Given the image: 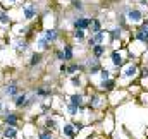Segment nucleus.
<instances>
[{"label": "nucleus", "mask_w": 148, "mask_h": 139, "mask_svg": "<svg viewBox=\"0 0 148 139\" xmlns=\"http://www.w3.org/2000/svg\"><path fill=\"white\" fill-rule=\"evenodd\" d=\"M23 14H24V19H33L35 17V14H36V5L35 3H28V5H24L23 7Z\"/></svg>", "instance_id": "nucleus-1"}, {"label": "nucleus", "mask_w": 148, "mask_h": 139, "mask_svg": "<svg viewBox=\"0 0 148 139\" xmlns=\"http://www.w3.org/2000/svg\"><path fill=\"white\" fill-rule=\"evenodd\" d=\"M3 93H5L7 96H17V93H19V86H17V82H16V81L9 82V84L5 86Z\"/></svg>", "instance_id": "nucleus-2"}, {"label": "nucleus", "mask_w": 148, "mask_h": 139, "mask_svg": "<svg viewBox=\"0 0 148 139\" xmlns=\"http://www.w3.org/2000/svg\"><path fill=\"white\" fill-rule=\"evenodd\" d=\"M141 17H143V14H141V10H136V9H131V10L127 12V19H129V21H133V22H140V21H141Z\"/></svg>", "instance_id": "nucleus-3"}, {"label": "nucleus", "mask_w": 148, "mask_h": 139, "mask_svg": "<svg viewBox=\"0 0 148 139\" xmlns=\"http://www.w3.org/2000/svg\"><path fill=\"white\" fill-rule=\"evenodd\" d=\"M103 38H105L103 31H98V33H95V35L90 38V45H91V46H95V45H102Z\"/></svg>", "instance_id": "nucleus-4"}, {"label": "nucleus", "mask_w": 148, "mask_h": 139, "mask_svg": "<svg viewBox=\"0 0 148 139\" xmlns=\"http://www.w3.org/2000/svg\"><path fill=\"white\" fill-rule=\"evenodd\" d=\"M5 124L16 127V124H17V115H16L14 112H5Z\"/></svg>", "instance_id": "nucleus-5"}, {"label": "nucleus", "mask_w": 148, "mask_h": 139, "mask_svg": "<svg viewBox=\"0 0 148 139\" xmlns=\"http://www.w3.org/2000/svg\"><path fill=\"white\" fill-rule=\"evenodd\" d=\"M88 28L91 29L93 35L98 33V31H102V26H100V21H98V19H91V21H88Z\"/></svg>", "instance_id": "nucleus-6"}, {"label": "nucleus", "mask_w": 148, "mask_h": 139, "mask_svg": "<svg viewBox=\"0 0 148 139\" xmlns=\"http://www.w3.org/2000/svg\"><path fill=\"white\" fill-rule=\"evenodd\" d=\"M74 28L76 29H86L88 28V19H84V17H77L76 21H74Z\"/></svg>", "instance_id": "nucleus-7"}, {"label": "nucleus", "mask_w": 148, "mask_h": 139, "mask_svg": "<svg viewBox=\"0 0 148 139\" xmlns=\"http://www.w3.org/2000/svg\"><path fill=\"white\" fill-rule=\"evenodd\" d=\"M57 36H59V35H57V29H47L43 38H45L48 43H53V41L57 40Z\"/></svg>", "instance_id": "nucleus-8"}, {"label": "nucleus", "mask_w": 148, "mask_h": 139, "mask_svg": "<svg viewBox=\"0 0 148 139\" xmlns=\"http://www.w3.org/2000/svg\"><path fill=\"white\" fill-rule=\"evenodd\" d=\"M16 50H17V53L26 52L28 50V41L26 40H16Z\"/></svg>", "instance_id": "nucleus-9"}, {"label": "nucleus", "mask_w": 148, "mask_h": 139, "mask_svg": "<svg viewBox=\"0 0 148 139\" xmlns=\"http://www.w3.org/2000/svg\"><path fill=\"white\" fill-rule=\"evenodd\" d=\"M88 69L91 74H97L98 70H100V64H98V59H91L90 62H88Z\"/></svg>", "instance_id": "nucleus-10"}, {"label": "nucleus", "mask_w": 148, "mask_h": 139, "mask_svg": "<svg viewBox=\"0 0 148 139\" xmlns=\"http://www.w3.org/2000/svg\"><path fill=\"white\" fill-rule=\"evenodd\" d=\"M26 100H28V96L23 93V95H17V96H14V105L17 106V108H21V106H24L26 105Z\"/></svg>", "instance_id": "nucleus-11"}, {"label": "nucleus", "mask_w": 148, "mask_h": 139, "mask_svg": "<svg viewBox=\"0 0 148 139\" xmlns=\"http://www.w3.org/2000/svg\"><path fill=\"white\" fill-rule=\"evenodd\" d=\"M3 136L7 139H14L17 136V131H16V127H12V125H7L5 127V131H3Z\"/></svg>", "instance_id": "nucleus-12"}, {"label": "nucleus", "mask_w": 148, "mask_h": 139, "mask_svg": "<svg viewBox=\"0 0 148 139\" xmlns=\"http://www.w3.org/2000/svg\"><path fill=\"white\" fill-rule=\"evenodd\" d=\"M41 59H43V57H41V53H36V52H35V53L31 55L29 65H31V67H35V65H38V64H41Z\"/></svg>", "instance_id": "nucleus-13"}, {"label": "nucleus", "mask_w": 148, "mask_h": 139, "mask_svg": "<svg viewBox=\"0 0 148 139\" xmlns=\"http://www.w3.org/2000/svg\"><path fill=\"white\" fill-rule=\"evenodd\" d=\"M138 38H140L141 41H148V24H143V28H141L140 33H138Z\"/></svg>", "instance_id": "nucleus-14"}, {"label": "nucleus", "mask_w": 148, "mask_h": 139, "mask_svg": "<svg viewBox=\"0 0 148 139\" xmlns=\"http://www.w3.org/2000/svg\"><path fill=\"white\" fill-rule=\"evenodd\" d=\"M52 95V89L50 88H45V86H40L36 89V96H50Z\"/></svg>", "instance_id": "nucleus-15"}, {"label": "nucleus", "mask_w": 148, "mask_h": 139, "mask_svg": "<svg viewBox=\"0 0 148 139\" xmlns=\"http://www.w3.org/2000/svg\"><path fill=\"white\" fill-rule=\"evenodd\" d=\"M62 52H64V60H71L73 59V46L71 45H66Z\"/></svg>", "instance_id": "nucleus-16"}, {"label": "nucleus", "mask_w": 148, "mask_h": 139, "mask_svg": "<svg viewBox=\"0 0 148 139\" xmlns=\"http://www.w3.org/2000/svg\"><path fill=\"white\" fill-rule=\"evenodd\" d=\"M71 105H74V106L79 108V106L83 105V96H81V95H73V96H71Z\"/></svg>", "instance_id": "nucleus-17"}, {"label": "nucleus", "mask_w": 148, "mask_h": 139, "mask_svg": "<svg viewBox=\"0 0 148 139\" xmlns=\"http://www.w3.org/2000/svg\"><path fill=\"white\" fill-rule=\"evenodd\" d=\"M112 64L114 65H122V57H121L119 52H114L112 53Z\"/></svg>", "instance_id": "nucleus-18"}, {"label": "nucleus", "mask_w": 148, "mask_h": 139, "mask_svg": "<svg viewBox=\"0 0 148 139\" xmlns=\"http://www.w3.org/2000/svg\"><path fill=\"white\" fill-rule=\"evenodd\" d=\"M93 53H95V57L103 55V53H105V46H103V45H95V46H93Z\"/></svg>", "instance_id": "nucleus-19"}, {"label": "nucleus", "mask_w": 148, "mask_h": 139, "mask_svg": "<svg viewBox=\"0 0 148 139\" xmlns=\"http://www.w3.org/2000/svg\"><path fill=\"white\" fill-rule=\"evenodd\" d=\"M10 22V17L5 10H0V24H9Z\"/></svg>", "instance_id": "nucleus-20"}, {"label": "nucleus", "mask_w": 148, "mask_h": 139, "mask_svg": "<svg viewBox=\"0 0 148 139\" xmlns=\"http://www.w3.org/2000/svg\"><path fill=\"white\" fill-rule=\"evenodd\" d=\"M38 46H40V50H48V48H50V43H48L45 38H40V40H38Z\"/></svg>", "instance_id": "nucleus-21"}, {"label": "nucleus", "mask_w": 148, "mask_h": 139, "mask_svg": "<svg viewBox=\"0 0 148 139\" xmlns=\"http://www.w3.org/2000/svg\"><path fill=\"white\" fill-rule=\"evenodd\" d=\"M45 127H47V131H53V129L57 127V122H55L53 119H47V122H45Z\"/></svg>", "instance_id": "nucleus-22"}, {"label": "nucleus", "mask_w": 148, "mask_h": 139, "mask_svg": "<svg viewBox=\"0 0 148 139\" xmlns=\"http://www.w3.org/2000/svg\"><path fill=\"white\" fill-rule=\"evenodd\" d=\"M134 74H136V67H134V65H129L127 69L124 70V76H126V77H133Z\"/></svg>", "instance_id": "nucleus-23"}, {"label": "nucleus", "mask_w": 148, "mask_h": 139, "mask_svg": "<svg viewBox=\"0 0 148 139\" xmlns=\"http://www.w3.org/2000/svg\"><path fill=\"white\" fill-rule=\"evenodd\" d=\"M64 134H66V136H69V138H73V134H74V127L71 125V124L64 125Z\"/></svg>", "instance_id": "nucleus-24"}, {"label": "nucleus", "mask_w": 148, "mask_h": 139, "mask_svg": "<svg viewBox=\"0 0 148 139\" xmlns=\"http://www.w3.org/2000/svg\"><path fill=\"white\" fill-rule=\"evenodd\" d=\"M38 139H52V131H41L38 134Z\"/></svg>", "instance_id": "nucleus-25"}, {"label": "nucleus", "mask_w": 148, "mask_h": 139, "mask_svg": "<svg viewBox=\"0 0 148 139\" xmlns=\"http://www.w3.org/2000/svg\"><path fill=\"white\" fill-rule=\"evenodd\" d=\"M102 88H103V89H112V88H114V81H112V79L102 81Z\"/></svg>", "instance_id": "nucleus-26"}, {"label": "nucleus", "mask_w": 148, "mask_h": 139, "mask_svg": "<svg viewBox=\"0 0 148 139\" xmlns=\"http://www.w3.org/2000/svg\"><path fill=\"white\" fill-rule=\"evenodd\" d=\"M110 36H112V40H119L121 38V29H112Z\"/></svg>", "instance_id": "nucleus-27"}, {"label": "nucleus", "mask_w": 148, "mask_h": 139, "mask_svg": "<svg viewBox=\"0 0 148 139\" xmlns=\"http://www.w3.org/2000/svg\"><path fill=\"white\" fill-rule=\"evenodd\" d=\"M74 38H76V40H83V38H84V33H83L81 29H76V31H74Z\"/></svg>", "instance_id": "nucleus-28"}, {"label": "nucleus", "mask_w": 148, "mask_h": 139, "mask_svg": "<svg viewBox=\"0 0 148 139\" xmlns=\"http://www.w3.org/2000/svg\"><path fill=\"white\" fill-rule=\"evenodd\" d=\"M100 76H102V81H107V79L110 77V72H109V70H102Z\"/></svg>", "instance_id": "nucleus-29"}, {"label": "nucleus", "mask_w": 148, "mask_h": 139, "mask_svg": "<svg viewBox=\"0 0 148 139\" xmlns=\"http://www.w3.org/2000/svg\"><path fill=\"white\" fill-rule=\"evenodd\" d=\"M67 110H69L71 115H76V113H77V106H74V105H71V103H69V106H67Z\"/></svg>", "instance_id": "nucleus-30"}, {"label": "nucleus", "mask_w": 148, "mask_h": 139, "mask_svg": "<svg viewBox=\"0 0 148 139\" xmlns=\"http://www.w3.org/2000/svg\"><path fill=\"white\" fill-rule=\"evenodd\" d=\"M77 70V65H71V67H67V70H66V74H71L73 76L74 72Z\"/></svg>", "instance_id": "nucleus-31"}, {"label": "nucleus", "mask_w": 148, "mask_h": 139, "mask_svg": "<svg viewBox=\"0 0 148 139\" xmlns=\"http://www.w3.org/2000/svg\"><path fill=\"white\" fill-rule=\"evenodd\" d=\"M71 82H73L74 86H79V84H81V79H79V77H76V76H74L73 79H71Z\"/></svg>", "instance_id": "nucleus-32"}, {"label": "nucleus", "mask_w": 148, "mask_h": 139, "mask_svg": "<svg viewBox=\"0 0 148 139\" xmlns=\"http://www.w3.org/2000/svg\"><path fill=\"white\" fill-rule=\"evenodd\" d=\"M73 3H74V7H76L77 10H81V9H83V5H81V2H79V0H74Z\"/></svg>", "instance_id": "nucleus-33"}, {"label": "nucleus", "mask_w": 148, "mask_h": 139, "mask_svg": "<svg viewBox=\"0 0 148 139\" xmlns=\"http://www.w3.org/2000/svg\"><path fill=\"white\" fill-rule=\"evenodd\" d=\"M57 60H64V52H57Z\"/></svg>", "instance_id": "nucleus-34"}, {"label": "nucleus", "mask_w": 148, "mask_h": 139, "mask_svg": "<svg viewBox=\"0 0 148 139\" xmlns=\"http://www.w3.org/2000/svg\"><path fill=\"white\" fill-rule=\"evenodd\" d=\"M66 70H67V67L62 64V65H60V72H62V74H66Z\"/></svg>", "instance_id": "nucleus-35"}, {"label": "nucleus", "mask_w": 148, "mask_h": 139, "mask_svg": "<svg viewBox=\"0 0 148 139\" xmlns=\"http://www.w3.org/2000/svg\"><path fill=\"white\" fill-rule=\"evenodd\" d=\"M73 127H76V129H77V131H79V129H81V127H83V125H81V124H79V122H76V124H74Z\"/></svg>", "instance_id": "nucleus-36"}, {"label": "nucleus", "mask_w": 148, "mask_h": 139, "mask_svg": "<svg viewBox=\"0 0 148 139\" xmlns=\"http://www.w3.org/2000/svg\"><path fill=\"white\" fill-rule=\"evenodd\" d=\"M141 76H143V77H148V69L143 70V72H141Z\"/></svg>", "instance_id": "nucleus-37"}, {"label": "nucleus", "mask_w": 148, "mask_h": 139, "mask_svg": "<svg viewBox=\"0 0 148 139\" xmlns=\"http://www.w3.org/2000/svg\"><path fill=\"white\" fill-rule=\"evenodd\" d=\"M9 2H10V3H16V2H17V0H9Z\"/></svg>", "instance_id": "nucleus-38"}, {"label": "nucleus", "mask_w": 148, "mask_h": 139, "mask_svg": "<svg viewBox=\"0 0 148 139\" xmlns=\"http://www.w3.org/2000/svg\"><path fill=\"white\" fill-rule=\"evenodd\" d=\"M0 110H2V103H0Z\"/></svg>", "instance_id": "nucleus-39"}]
</instances>
